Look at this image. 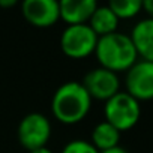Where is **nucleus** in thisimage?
I'll use <instances>...</instances> for the list:
<instances>
[{
	"mask_svg": "<svg viewBox=\"0 0 153 153\" xmlns=\"http://www.w3.org/2000/svg\"><path fill=\"white\" fill-rule=\"evenodd\" d=\"M101 153H128V150L123 149L122 146H117V147H113V149L105 150V152H101Z\"/></svg>",
	"mask_w": 153,
	"mask_h": 153,
	"instance_id": "obj_17",
	"label": "nucleus"
},
{
	"mask_svg": "<svg viewBox=\"0 0 153 153\" xmlns=\"http://www.w3.org/2000/svg\"><path fill=\"white\" fill-rule=\"evenodd\" d=\"M21 12L27 23L39 29L51 27L60 20L59 2L56 0H24Z\"/></svg>",
	"mask_w": 153,
	"mask_h": 153,
	"instance_id": "obj_8",
	"label": "nucleus"
},
{
	"mask_svg": "<svg viewBox=\"0 0 153 153\" xmlns=\"http://www.w3.org/2000/svg\"><path fill=\"white\" fill-rule=\"evenodd\" d=\"M120 134L113 125H110L108 122H101L98 123L93 131H92V144L99 150V152H105L110 150L113 147L119 146L120 141Z\"/></svg>",
	"mask_w": 153,
	"mask_h": 153,
	"instance_id": "obj_12",
	"label": "nucleus"
},
{
	"mask_svg": "<svg viewBox=\"0 0 153 153\" xmlns=\"http://www.w3.org/2000/svg\"><path fill=\"white\" fill-rule=\"evenodd\" d=\"M87 24L96 33V36L101 38V36H107V35H111V33L117 32L119 18L114 15V12L110 9L108 5H104V6L98 5V8L92 14Z\"/></svg>",
	"mask_w": 153,
	"mask_h": 153,
	"instance_id": "obj_11",
	"label": "nucleus"
},
{
	"mask_svg": "<svg viewBox=\"0 0 153 153\" xmlns=\"http://www.w3.org/2000/svg\"><path fill=\"white\" fill-rule=\"evenodd\" d=\"M98 8L95 0H62L59 2L60 20L68 26L87 24L92 14Z\"/></svg>",
	"mask_w": 153,
	"mask_h": 153,
	"instance_id": "obj_9",
	"label": "nucleus"
},
{
	"mask_svg": "<svg viewBox=\"0 0 153 153\" xmlns=\"http://www.w3.org/2000/svg\"><path fill=\"white\" fill-rule=\"evenodd\" d=\"M17 5V0H0V8H12Z\"/></svg>",
	"mask_w": 153,
	"mask_h": 153,
	"instance_id": "obj_16",
	"label": "nucleus"
},
{
	"mask_svg": "<svg viewBox=\"0 0 153 153\" xmlns=\"http://www.w3.org/2000/svg\"><path fill=\"white\" fill-rule=\"evenodd\" d=\"M29 153H53L48 147H39V149H35V150H30Z\"/></svg>",
	"mask_w": 153,
	"mask_h": 153,
	"instance_id": "obj_18",
	"label": "nucleus"
},
{
	"mask_svg": "<svg viewBox=\"0 0 153 153\" xmlns=\"http://www.w3.org/2000/svg\"><path fill=\"white\" fill-rule=\"evenodd\" d=\"M129 36L138 57H141V60L153 63V20L144 18L138 21Z\"/></svg>",
	"mask_w": 153,
	"mask_h": 153,
	"instance_id": "obj_10",
	"label": "nucleus"
},
{
	"mask_svg": "<svg viewBox=\"0 0 153 153\" xmlns=\"http://www.w3.org/2000/svg\"><path fill=\"white\" fill-rule=\"evenodd\" d=\"M62 153H101V152L90 141L72 140L66 143V146L62 149Z\"/></svg>",
	"mask_w": 153,
	"mask_h": 153,
	"instance_id": "obj_14",
	"label": "nucleus"
},
{
	"mask_svg": "<svg viewBox=\"0 0 153 153\" xmlns=\"http://www.w3.org/2000/svg\"><path fill=\"white\" fill-rule=\"evenodd\" d=\"M17 135L20 144L29 152L39 147H47L51 137V123L44 114L30 113L21 119Z\"/></svg>",
	"mask_w": 153,
	"mask_h": 153,
	"instance_id": "obj_5",
	"label": "nucleus"
},
{
	"mask_svg": "<svg viewBox=\"0 0 153 153\" xmlns=\"http://www.w3.org/2000/svg\"><path fill=\"white\" fill-rule=\"evenodd\" d=\"M110 9L120 20H131L143 11L141 0H113L108 3Z\"/></svg>",
	"mask_w": 153,
	"mask_h": 153,
	"instance_id": "obj_13",
	"label": "nucleus"
},
{
	"mask_svg": "<svg viewBox=\"0 0 153 153\" xmlns=\"http://www.w3.org/2000/svg\"><path fill=\"white\" fill-rule=\"evenodd\" d=\"M125 86L126 93L138 102L153 101V63L137 60V63L126 71Z\"/></svg>",
	"mask_w": 153,
	"mask_h": 153,
	"instance_id": "obj_6",
	"label": "nucleus"
},
{
	"mask_svg": "<svg viewBox=\"0 0 153 153\" xmlns=\"http://www.w3.org/2000/svg\"><path fill=\"white\" fill-rule=\"evenodd\" d=\"M83 87L89 93V96L96 101H104L107 102L111 99L116 93L120 92V78L119 75L104 69V68H95L89 71L83 80Z\"/></svg>",
	"mask_w": 153,
	"mask_h": 153,
	"instance_id": "obj_7",
	"label": "nucleus"
},
{
	"mask_svg": "<svg viewBox=\"0 0 153 153\" xmlns=\"http://www.w3.org/2000/svg\"><path fill=\"white\" fill-rule=\"evenodd\" d=\"M98 44L96 33L89 24L68 26L60 36V48L71 59H84L95 53Z\"/></svg>",
	"mask_w": 153,
	"mask_h": 153,
	"instance_id": "obj_4",
	"label": "nucleus"
},
{
	"mask_svg": "<svg viewBox=\"0 0 153 153\" xmlns=\"http://www.w3.org/2000/svg\"><path fill=\"white\" fill-rule=\"evenodd\" d=\"M92 98L80 81H68L62 84L53 95V116L63 125L80 123L90 111Z\"/></svg>",
	"mask_w": 153,
	"mask_h": 153,
	"instance_id": "obj_1",
	"label": "nucleus"
},
{
	"mask_svg": "<svg viewBox=\"0 0 153 153\" xmlns=\"http://www.w3.org/2000/svg\"><path fill=\"white\" fill-rule=\"evenodd\" d=\"M143 11L149 15L147 18L153 20V0H144L143 2Z\"/></svg>",
	"mask_w": 153,
	"mask_h": 153,
	"instance_id": "obj_15",
	"label": "nucleus"
},
{
	"mask_svg": "<svg viewBox=\"0 0 153 153\" xmlns=\"http://www.w3.org/2000/svg\"><path fill=\"white\" fill-rule=\"evenodd\" d=\"M93 54L96 56L101 68L108 69L114 74L126 72L138 60V54L131 41V36L120 32L98 38Z\"/></svg>",
	"mask_w": 153,
	"mask_h": 153,
	"instance_id": "obj_2",
	"label": "nucleus"
},
{
	"mask_svg": "<svg viewBox=\"0 0 153 153\" xmlns=\"http://www.w3.org/2000/svg\"><path fill=\"white\" fill-rule=\"evenodd\" d=\"M105 122L113 125L119 132L132 129L141 116V107L137 99H134L126 92L116 93L111 99L105 102L104 107Z\"/></svg>",
	"mask_w": 153,
	"mask_h": 153,
	"instance_id": "obj_3",
	"label": "nucleus"
}]
</instances>
